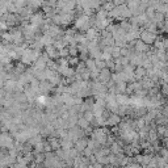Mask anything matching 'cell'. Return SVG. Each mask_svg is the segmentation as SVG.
Returning a JSON list of instances; mask_svg holds the SVG:
<instances>
[{"label": "cell", "mask_w": 168, "mask_h": 168, "mask_svg": "<svg viewBox=\"0 0 168 168\" xmlns=\"http://www.w3.org/2000/svg\"><path fill=\"white\" fill-rule=\"evenodd\" d=\"M166 17H167V18H168V12H167V13H166Z\"/></svg>", "instance_id": "27"}, {"label": "cell", "mask_w": 168, "mask_h": 168, "mask_svg": "<svg viewBox=\"0 0 168 168\" xmlns=\"http://www.w3.org/2000/svg\"><path fill=\"white\" fill-rule=\"evenodd\" d=\"M45 51L49 54V57H50L51 59H55V60H57V59L60 58V55H59V50H58L57 48H55L54 45L46 46V48H45Z\"/></svg>", "instance_id": "7"}, {"label": "cell", "mask_w": 168, "mask_h": 168, "mask_svg": "<svg viewBox=\"0 0 168 168\" xmlns=\"http://www.w3.org/2000/svg\"><path fill=\"white\" fill-rule=\"evenodd\" d=\"M110 79H112V70H110V68L105 67V68L100 70V75H99V78H97V80L106 84V83L110 80Z\"/></svg>", "instance_id": "5"}, {"label": "cell", "mask_w": 168, "mask_h": 168, "mask_svg": "<svg viewBox=\"0 0 168 168\" xmlns=\"http://www.w3.org/2000/svg\"><path fill=\"white\" fill-rule=\"evenodd\" d=\"M2 88H6L7 92H15L17 90V80L13 79H8L4 83H2Z\"/></svg>", "instance_id": "6"}, {"label": "cell", "mask_w": 168, "mask_h": 168, "mask_svg": "<svg viewBox=\"0 0 168 168\" xmlns=\"http://www.w3.org/2000/svg\"><path fill=\"white\" fill-rule=\"evenodd\" d=\"M100 75V68H95L91 71V80H97V78Z\"/></svg>", "instance_id": "24"}, {"label": "cell", "mask_w": 168, "mask_h": 168, "mask_svg": "<svg viewBox=\"0 0 168 168\" xmlns=\"http://www.w3.org/2000/svg\"><path fill=\"white\" fill-rule=\"evenodd\" d=\"M116 99H117L120 105L130 104V95H128V93H117V95H116Z\"/></svg>", "instance_id": "11"}, {"label": "cell", "mask_w": 168, "mask_h": 168, "mask_svg": "<svg viewBox=\"0 0 168 168\" xmlns=\"http://www.w3.org/2000/svg\"><path fill=\"white\" fill-rule=\"evenodd\" d=\"M154 46H155L156 49H166L164 46V38L160 36H158V38L155 40V42H154Z\"/></svg>", "instance_id": "15"}, {"label": "cell", "mask_w": 168, "mask_h": 168, "mask_svg": "<svg viewBox=\"0 0 168 168\" xmlns=\"http://www.w3.org/2000/svg\"><path fill=\"white\" fill-rule=\"evenodd\" d=\"M45 141V139H44ZM33 152L37 154V152H45V143L44 142H40L33 146Z\"/></svg>", "instance_id": "18"}, {"label": "cell", "mask_w": 168, "mask_h": 168, "mask_svg": "<svg viewBox=\"0 0 168 168\" xmlns=\"http://www.w3.org/2000/svg\"><path fill=\"white\" fill-rule=\"evenodd\" d=\"M67 121H68L70 128H72V126L78 125V121H79V114H70V117L67 118Z\"/></svg>", "instance_id": "14"}, {"label": "cell", "mask_w": 168, "mask_h": 168, "mask_svg": "<svg viewBox=\"0 0 168 168\" xmlns=\"http://www.w3.org/2000/svg\"><path fill=\"white\" fill-rule=\"evenodd\" d=\"M80 57H68V63H70V66L71 67H76L78 64H79V62H80Z\"/></svg>", "instance_id": "19"}, {"label": "cell", "mask_w": 168, "mask_h": 168, "mask_svg": "<svg viewBox=\"0 0 168 168\" xmlns=\"http://www.w3.org/2000/svg\"><path fill=\"white\" fill-rule=\"evenodd\" d=\"M156 11L158 12H162V13H166L168 12V4L167 3H160L159 6H158V8H156Z\"/></svg>", "instance_id": "22"}, {"label": "cell", "mask_w": 168, "mask_h": 168, "mask_svg": "<svg viewBox=\"0 0 168 168\" xmlns=\"http://www.w3.org/2000/svg\"><path fill=\"white\" fill-rule=\"evenodd\" d=\"M86 64H87V67L91 70H95V68H97V64H96V59H93V58H88L87 60H86Z\"/></svg>", "instance_id": "20"}, {"label": "cell", "mask_w": 168, "mask_h": 168, "mask_svg": "<svg viewBox=\"0 0 168 168\" xmlns=\"http://www.w3.org/2000/svg\"><path fill=\"white\" fill-rule=\"evenodd\" d=\"M114 7H116V4H114L113 0H106V2L102 3V7H101V8H102V9H105L106 12H110Z\"/></svg>", "instance_id": "13"}, {"label": "cell", "mask_w": 168, "mask_h": 168, "mask_svg": "<svg viewBox=\"0 0 168 168\" xmlns=\"http://www.w3.org/2000/svg\"><path fill=\"white\" fill-rule=\"evenodd\" d=\"M113 2H114V4H116V6H117V2H118V0H113Z\"/></svg>", "instance_id": "26"}, {"label": "cell", "mask_w": 168, "mask_h": 168, "mask_svg": "<svg viewBox=\"0 0 168 168\" xmlns=\"http://www.w3.org/2000/svg\"><path fill=\"white\" fill-rule=\"evenodd\" d=\"M134 74H135V79H137V80H142L143 78L147 76V70L143 66H137L135 67Z\"/></svg>", "instance_id": "10"}, {"label": "cell", "mask_w": 168, "mask_h": 168, "mask_svg": "<svg viewBox=\"0 0 168 168\" xmlns=\"http://www.w3.org/2000/svg\"><path fill=\"white\" fill-rule=\"evenodd\" d=\"M164 20H166V15L164 13H162V12H158L156 11V13H155V17H154V22H156V24H163L164 22Z\"/></svg>", "instance_id": "12"}, {"label": "cell", "mask_w": 168, "mask_h": 168, "mask_svg": "<svg viewBox=\"0 0 168 168\" xmlns=\"http://www.w3.org/2000/svg\"><path fill=\"white\" fill-rule=\"evenodd\" d=\"M117 86V93H126V88H128V82H120L116 84Z\"/></svg>", "instance_id": "16"}, {"label": "cell", "mask_w": 168, "mask_h": 168, "mask_svg": "<svg viewBox=\"0 0 168 168\" xmlns=\"http://www.w3.org/2000/svg\"><path fill=\"white\" fill-rule=\"evenodd\" d=\"M96 64H97V68H100V70H102V68H105L106 67V60L105 59H96Z\"/></svg>", "instance_id": "25"}, {"label": "cell", "mask_w": 168, "mask_h": 168, "mask_svg": "<svg viewBox=\"0 0 168 168\" xmlns=\"http://www.w3.org/2000/svg\"><path fill=\"white\" fill-rule=\"evenodd\" d=\"M139 38H141L143 42L148 44V45H154V42H155V40L158 38V34L156 33H152V32L147 30V29H144V28H142Z\"/></svg>", "instance_id": "3"}, {"label": "cell", "mask_w": 168, "mask_h": 168, "mask_svg": "<svg viewBox=\"0 0 168 168\" xmlns=\"http://www.w3.org/2000/svg\"><path fill=\"white\" fill-rule=\"evenodd\" d=\"M87 146H88V138H87V137L79 138L78 141L75 142V147H76V150H78L79 152H83L84 150H86Z\"/></svg>", "instance_id": "9"}, {"label": "cell", "mask_w": 168, "mask_h": 168, "mask_svg": "<svg viewBox=\"0 0 168 168\" xmlns=\"http://www.w3.org/2000/svg\"><path fill=\"white\" fill-rule=\"evenodd\" d=\"M16 144V139L12 135V133L9 132H2L0 134V147H6V148H12Z\"/></svg>", "instance_id": "2"}, {"label": "cell", "mask_w": 168, "mask_h": 168, "mask_svg": "<svg viewBox=\"0 0 168 168\" xmlns=\"http://www.w3.org/2000/svg\"><path fill=\"white\" fill-rule=\"evenodd\" d=\"M112 57H113L114 59H117L121 57V48L117 45H114V46H112Z\"/></svg>", "instance_id": "17"}, {"label": "cell", "mask_w": 168, "mask_h": 168, "mask_svg": "<svg viewBox=\"0 0 168 168\" xmlns=\"http://www.w3.org/2000/svg\"><path fill=\"white\" fill-rule=\"evenodd\" d=\"M74 28L78 29L79 32H82V33H86L90 28H92V25H91V16L86 15V13L78 16L75 18V21H74Z\"/></svg>", "instance_id": "1"}, {"label": "cell", "mask_w": 168, "mask_h": 168, "mask_svg": "<svg viewBox=\"0 0 168 168\" xmlns=\"http://www.w3.org/2000/svg\"><path fill=\"white\" fill-rule=\"evenodd\" d=\"M80 75H82V78H83V80H91V70L88 68V67H86L83 70V71L80 72Z\"/></svg>", "instance_id": "21"}, {"label": "cell", "mask_w": 168, "mask_h": 168, "mask_svg": "<svg viewBox=\"0 0 168 168\" xmlns=\"http://www.w3.org/2000/svg\"><path fill=\"white\" fill-rule=\"evenodd\" d=\"M29 20H30L32 24H34L37 26H42L46 21V15L44 13V11H36Z\"/></svg>", "instance_id": "4"}, {"label": "cell", "mask_w": 168, "mask_h": 168, "mask_svg": "<svg viewBox=\"0 0 168 168\" xmlns=\"http://www.w3.org/2000/svg\"><path fill=\"white\" fill-rule=\"evenodd\" d=\"M121 121H122V117L118 113H112L109 116V118L106 120V126H116L118 125Z\"/></svg>", "instance_id": "8"}, {"label": "cell", "mask_w": 168, "mask_h": 168, "mask_svg": "<svg viewBox=\"0 0 168 168\" xmlns=\"http://www.w3.org/2000/svg\"><path fill=\"white\" fill-rule=\"evenodd\" d=\"M59 55H60V57H64V58L70 57V46H66V48L60 49L59 50Z\"/></svg>", "instance_id": "23"}]
</instances>
